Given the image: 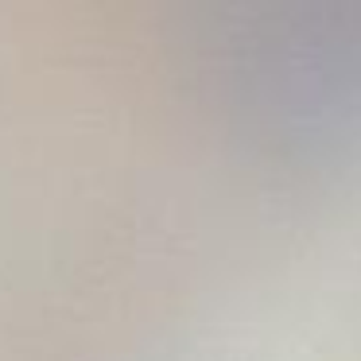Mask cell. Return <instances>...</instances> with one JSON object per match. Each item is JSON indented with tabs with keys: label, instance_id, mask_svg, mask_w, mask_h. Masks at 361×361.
Returning a JSON list of instances; mask_svg holds the SVG:
<instances>
[{
	"label": "cell",
	"instance_id": "6da1fadb",
	"mask_svg": "<svg viewBox=\"0 0 361 361\" xmlns=\"http://www.w3.org/2000/svg\"><path fill=\"white\" fill-rule=\"evenodd\" d=\"M183 55L260 152L314 164L361 152V0H190Z\"/></svg>",
	"mask_w": 361,
	"mask_h": 361
}]
</instances>
